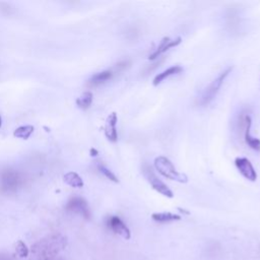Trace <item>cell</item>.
I'll return each instance as SVG.
<instances>
[{
    "label": "cell",
    "instance_id": "cell-1",
    "mask_svg": "<svg viewBox=\"0 0 260 260\" xmlns=\"http://www.w3.org/2000/svg\"><path fill=\"white\" fill-rule=\"evenodd\" d=\"M67 238L61 234L49 235L34 244L30 250V260H56L65 249Z\"/></svg>",
    "mask_w": 260,
    "mask_h": 260
},
{
    "label": "cell",
    "instance_id": "cell-2",
    "mask_svg": "<svg viewBox=\"0 0 260 260\" xmlns=\"http://www.w3.org/2000/svg\"><path fill=\"white\" fill-rule=\"evenodd\" d=\"M154 165L156 169V171H159V173L167 179L177 181L179 183H186L188 181L187 176L183 173L178 172L174 164L164 156H156L155 159Z\"/></svg>",
    "mask_w": 260,
    "mask_h": 260
},
{
    "label": "cell",
    "instance_id": "cell-3",
    "mask_svg": "<svg viewBox=\"0 0 260 260\" xmlns=\"http://www.w3.org/2000/svg\"><path fill=\"white\" fill-rule=\"evenodd\" d=\"M232 67H228L227 69H225V71H223L216 80H213L211 82V84L206 88L205 90V93H203L202 97H201V101H200V104L201 105H208L210 102L217 97L218 93H219V90L220 88L222 87V86L224 85L225 81V78H227L229 76V74L231 73L232 71Z\"/></svg>",
    "mask_w": 260,
    "mask_h": 260
},
{
    "label": "cell",
    "instance_id": "cell-4",
    "mask_svg": "<svg viewBox=\"0 0 260 260\" xmlns=\"http://www.w3.org/2000/svg\"><path fill=\"white\" fill-rule=\"evenodd\" d=\"M142 173L145 177V179L148 180V182L152 185V187L156 190L159 192V193H161L162 195L164 196H167L169 198H172L174 197V193H173V191L169 188L163 181L157 177L155 172L153 171V169L149 166H144L143 169H142Z\"/></svg>",
    "mask_w": 260,
    "mask_h": 260
},
{
    "label": "cell",
    "instance_id": "cell-5",
    "mask_svg": "<svg viewBox=\"0 0 260 260\" xmlns=\"http://www.w3.org/2000/svg\"><path fill=\"white\" fill-rule=\"evenodd\" d=\"M107 225L111 231H113L115 234L121 236L122 238H124L125 240H129L131 238V232H130L129 228L119 217L113 216V217L109 218L107 221Z\"/></svg>",
    "mask_w": 260,
    "mask_h": 260
},
{
    "label": "cell",
    "instance_id": "cell-6",
    "mask_svg": "<svg viewBox=\"0 0 260 260\" xmlns=\"http://www.w3.org/2000/svg\"><path fill=\"white\" fill-rule=\"evenodd\" d=\"M65 208L69 211H72V212L81 214V216H83L87 220L90 218V211H89L88 205L84 198L74 197L70 199L69 203L66 205Z\"/></svg>",
    "mask_w": 260,
    "mask_h": 260
},
{
    "label": "cell",
    "instance_id": "cell-7",
    "mask_svg": "<svg viewBox=\"0 0 260 260\" xmlns=\"http://www.w3.org/2000/svg\"><path fill=\"white\" fill-rule=\"evenodd\" d=\"M235 164L243 177H245L247 180L252 181V182L256 181L257 173L249 160L246 159V157H237Z\"/></svg>",
    "mask_w": 260,
    "mask_h": 260
},
{
    "label": "cell",
    "instance_id": "cell-8",
    "mask_svg": "<svg viewBox=\"0 0 260 260\" xmlns=\"http://www.w3.org/2000/svg\"><path fill=\"white\" fill-rule=\"evenodd\" d=\"M181 42H182V39H181V37H178V38H176V39H174V40H171L169 37H165V38L161 41V43H160L159 46H157V47L155 49V51L149 56V59H150V60H155V59H156L157 57H160V56H161L163 53L167 52L168 50H170L171 48H174V47H177L178 45L181 44Z\"/></svg>",
    "mask_w": 260,
    "mask_h": 260
},
{
    "label": "cell",
    "instance_id": "cell-9",
    "mask_svg": "<svg viewBox=\"0 0 260 260\" xmlns=\"http://www.w3.org/2000/svg\"><path fill=\"white\" fill-rule=\"evenodd\" d=\"M117 121H118V117L115 112L111 113L106 120L105 135H106V138L112 142H116L118 139Z\"/></svg>",
    "mask_w": 260,
    "mask_h": 260
},
{
    "label": "cell",
    "instance_id": "cell-10",
    "mask_svg": "<svg viewBox=\"0 0 260 260\" xmlns=\"http://www.w3.org/2000/svg\"><path fill=\"white\" fill-rule=\"evenodd\" d=\"M245 124H246V128H245V141L246 143L250 146V148L254 151L260 152V140L258 139L253 138L250 134V127H251V118L250 116H246L245 117Z\"/></svg>",
    "mask_w": 260,
    "mask_h": 260
},
{
    "label": "cell",
    "instance_id": "cell-11",
    "mask_svg": "<svg viewBox=\"0 0 260 260\" xmlns=\"http://www.w3.org/2000/svg\"><path fill=\"white\" fill-rule=\"evenodd\" d=\"M182 71H183V69L181 66H179V65H174V66L169 67L168 69H166L163 72H161V73L156 75V77L154 78V81H153V85L155 87L159 86L165 80H167L168 77H170V76L175 75V74H178V73H181Z\"/></svg>",
    "mask_w": 260,
    "mask_h": 260
},
{
    "label": "cell",
    "instance_id": "cell-12",
    "mask_svg": "<svg viewBox=\"0 0 260 260\" xmlns=\"http://www.w3.org/2000/svg\"><path fill=\"white\" fill-rule=\"evenodd\" d=\"M152 219L157 223H170V222L180 221L181 216L176 213H172V212H167V211L155 212L152 214Z\"/></svg>",
    "mask_w": 260,
    "mask_h": 260
},
{
    "label": "cell",
    "instance_id": "cell-13",
    "mask_svg": "<svg viewBox=\"0 0 260 260\" xmlns=\"http://www.w3.org/2000/svg\"><path fill=\"white\" fill-rule=\"evenodd\" d=\"M64 182L73 188H82L84 187V180L82 177L75 172H69L63 176Z\"/></svg>",
    "mask_w": 260,
    "mask_h": 260
},
{
    "label": "cell",
    "instance_id": "cell-14",
    "mask_svg": "<svg viewBox=\"0 0 260 260\" xmlns=\"http://www.w3.org/2000/svg\"><path fill=\"white\" fill-rule=\"evenodd\" d=\"M112 76H113V72L111 70H105V71H102V72H98L90 77L89 84L93 85V86H98V85H101V84H103V83L111 80Z\"/></svg>",
    "mask_w": 260,
    "mask_h": 260
},
{
    "label": "cell",
    "instance_id": "cell-15",
    "mask_svg": "<svg viewBox=\"0 0 260 260\" xmlns=\"http://www.w3.org/2000/svg\"><path fill=\"white\" fill-rule=\"evenodd\" d=\"M93 100H94L93 94L90 92H86L81 97H78L76 99V105L78 106V108L87 110L90 107V105H92Z\"/></svg>",
    "mask_w": 260,
    "mask_h": 260
},
{
    "label": "cell",
    "instance_id": "cell-16",
    "mask_svg": "<svg viewBox=\"0 0 260 260\" xmlns=\"http://www.w3.org/2000/svg\"><path fill=\"white\" fill-rule=\"evenodd\" d=\"M34 132V126L32 125H25V126H20L17 128L14 132V135L17 139H28L32 133Z\"/></svg>",
    "mask_w": 260,
    "mask_h": 260
},
{
    "label": "cell",
    "instance_id": "cell-17",
    "mask_svg": "<svg viewBox=\"0 0 260 260\" xmlns=\"http://www.w3.org/2000/svg\"><path fill=\"white\" fill-rule=\"evenodd\" d=\"M98 168H99L100 172H101L102 174H103L105 177H107L109 180L113 181V182H115V183H118V182H119V180H118V178L116 177V175H115L114 173H113L112 171H110L108 168H106V167L103 166V165H99Z\"/></svg>",
    "mask_w": 260,
    "mask_h": 260
},
{
    "label": "cell",
    "instance_id": "cell-18",
    "mask_svg": "<svg viewBox=\"0 0 260 260\" xmlns=\"http://www.w3.org/2000/svg\"><path fill=\"white\" fill-rule=\"evenodd\" d=\"M16 250H17V253L18 254V256L21 257V258L28 257L30 255V250L28 249L27 245L24 242H22V241H18L17 243Z\"/></svg>",
    "mask_w": 260,
    "mask_h": 260
},
{
    "label": "cell",
    "instance_id": "cell-19",
    "mask_svg": "<svg viewBox=\"0 0 260 260\" xmlns=\"http://www.w3.org/2000/svg\"><path fill=\"white\" fill-rule=\"evenodd\" d=\"M90 155H92V156H97L99 155V152L95 149H90Z\"/></svg>",
    "mask_w": 260,
    "mask_h": 260
},
{
    "label": "cell",
    "instance_id": "cell-20",
    "mask_svg": "<svg viewBox=\"0 0 260 260\" xmlns=\"http://www.w3.org/2000/svg\"><path fill=\"white\" fill-rule=\"evenodd\" d=\"M0 260H10V259L7 256H5V255L0 254Z\"/></svg>",
    "mask_w": 260,
    "mask_h": 260
},
{
    "label": "cell",
    "instance_id": "cell-21",
    "mask_svg": "<svg viewBox=\"0 0 260 260\" xmlns=\"http://www.w3.org/2000/svg\"><path fill=\"white\" fill-rule=\"evenodd\" d=\"M179 210H180V212H182V213H185V214H189V212L187 211V210H185V209H182V208H178Z\"/></svg>",
    "mask_w": 260,
    "mask_h": 260
},
{
    "label": "cell",
    "instance_id": "cell-22",
    "mask_svg": "<svg viewBox=\"0 0 260 260\" xmlns=\"http://www.w3.org/2000/svg\"><path fill=\"white\" fill-rule=\"evenodd\" d=\"M1 125H2V119L0 117V127H1Z\"/></svg>",
    "mask_w": 260,
    "mask_h": 260
},
{
    "label": "cell",
    "instance_id": "cell-23",
    "mask_svg": "<svg viewBox=\"0 0 260 260\" xmlns=\"http://www.w3.org/2000/svg\"><path fill=\"white\" fill-rule=\"evenodd\" d=\"M58 260H63V259H58Z\"/></svg>",
    "mask_w": 260,
    "mask_h": 260
}]
</instances>
